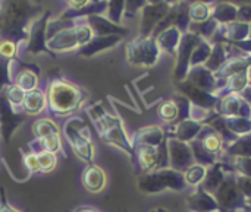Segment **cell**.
<instances>
[{
    "label": "cell",
    "instance_id": "cell-13",
    "mask_svg": "<svg viewBox=\"0 0 251 212\" xmlns=\"http://www.w3.org/2000/svg\"><path fill=\"white\" fill-rule=\"evenodd\" d=\"M197 139L201 141L203 148H204L209 154H212V155H215V157H218V158H221L222 152H224L225 148H226V144L224 142L222 136H221L212 126H209V125H203L200 133L197 135Z\"/></svg>",
    "mask_w": 251,
    "mask_h": 212
},
{
    "label": "cell",
    "instance_id": "cell-37",
    "mask_svg": "<svg viewBox=\"0 0 251 212\" xmlns=\"http://www.w3.org/2000/svg\"><path fill=\"white\" fill-rule=\"evenodd\" d=\"M34 133L38 138H46L50 135H59V129L53 122L43 119V120H38L37 123H34Z\"/></svg>",
    "mask_w": 251,
    "mask_h": 212
},
{
    "label": "cell",
    "instance_id": "cell-51",
    "mask_svg": "<svg viewBox=\"0 0 251 212\" xmlns=\"http://www.w3.org/2000/svg\"><path fill=\"white\" fill-rule=\"evenodd\" d=\"M150 212H168L165 208H162V207H159V208H154V210H151Z\"/></svg>",
    "mask_w": 251,
    "mask_h": 212
},
{
    "label": "cell",
    "instance_id": "cell-47",
    "mask_svg": "<svg viewBox=\"0 0 251 212\" xmlns=\"http://www.w3.org/2000/svg\"><path fill=\"white\" fill-rule=\"evenodd\" d=\"M25 163H26V167H28L31 171H38V170H40L38 160H37V155H35V154L28 155V157H26V160H25Z\"/></svg>",
    "mask_w": 251,
    "mask_h": 212
},
{
    "label": "cell",
    "instance_id": "cell-7",
    "mask_svg": "<svg viewBox=\"0 0 251 212\" xmlns=\"http://www.w3.org/2000/svg\"><path fill=\"white\" fill-rule=\"evenodd\" d=\"M168 148H169V167L172 170L184 173L188 167L196 164L190 144L181 142L175 138H168Z\"/></svg>",
    "mask_w": 251,
    "mask_h": 212
},
{
    "label": "cell",
    "instance_id": "cell-42",
    "mask_svg": "<svg viewBox=\"0 0 251 212\" xmlns=\"http://www.w3.org/2000/svg\"><path fill=\"white\" fill-rule=\"evenodd\" d=\"M16 54V42L7 38L0 40V57L12 59Z\"/></svg>",
    "mask_w": 251,
    "mask_h": 212
},
{
    "label": "cell",
    "instance_id": "cell-31",
    "mask_svg": "<svg viewBox=\"0 0 251 212\" xmlns=\"http://www.w3.org/2000/svg\"><path fill=\"white\" fill-rule=\"evenodd\" d=\"M209 126H212L221 136H222V139H224V142L226 144V147L229 145V144H232V142H235L240 136H237L235 133H232L229 129H228V126H226V122H225V117L224 116H218L216 119H213L210 123H209Z\"/></svg>",
    "mask_w": 251,
    "mask_h": 212
},
{
    "label": "cell",
    "instance_id": "cell-49",
    "mask_svg": "<svg viewBox=\"0 0 251 212\" xmlns=\"http://www.w3.org/2000/svg\"><path fill=\"white\" fill-rule=\"evenodd\" d=\"M240 95H241V98L244 100V101H247L249 104L251 106V85L249 84L246 88H244V91H241L240 92Z\"/></svg>",
    "mask_w": 251,
    "mask_h": 212
},
{
    "label": "cell",
    "instance_id": "cell-18",
    "mask_svg": "<svg viewBox=\"0 0 251 212\" xmlns=\"http://www.w3.org/2000/svg\"><path fill=\"white\" fill-rule=\"evenodd\" d=\"M175 127H176V129H175V135H174L172 138H175V139H178V141H181V142L190 144V142H191L193 139H196L197 135L200 133V130H201V127H203V123H199V122H196V120L188 119V120H184V122L178 123Z\"/></svg>",
    "mask_w": 251,
    "mask_h": 212
},
{
    "label": "cell",
    "instance_id": "cell-11",
    "mask_svg": "<svg viewBox=\"0 0 251 212\" xmlns=\"http://www.w3.org/2000/svg\"><path fill=\"white\" fill-rule=\"evenodd\" d=\"M226 173H235L234 166H229L228 163H224V161L215 163L213 166L207 167L206 177H204V180L201 182L200 188H201L203 191H206L207 193L213 195V193L221 188V185L224 183Z\"/></svg>",
    "mask_w": 251,
    "mask_h": 212
},
{
    "label": "cell",
    "instance_id": "cell-59",
    "mask_svg": "<svg viewBox=\"0 0 251 212\" xmlns=\"http://www.w3.org/2000/svg\"><path fill=\"white\" fill-rule=\"evenodd\" d=\"M218 212H219V211H218Z\"/></svg>",
    "mask_w": 251,
    "mask_h": 212
},
{
    "label": "cell",
    "instance_id": "cell-26",
    "mask_svg": "<svg viewBox=\"0 0 251 212\" xmlns=\"http://www.w3.org/2000/svg\"><path fill=\"white\" fill-rule=\"evenodd\" d=\"M250 37V25L237 22V23H228L224 29V38L228 42L235 41H244Z\"/></svg>",
    "mask_w": 251,
    "mask_h": 212
},
{
    "label": "cell",
    "instance_id": "cell-28",
    "mask_svg": "<svg viewBox=\"0 0 251 212\" xmlns=\"http://www.w3.org/2000/svg\"><path fill=\"white\" fill-rule=\"evenodd\" d=\"M206 173H207V167L201 166V164H193L191 167H188L185 171H184V179H185V183L188 186H200L201 182L204 180L206 177Z\"/></svg>",
    "mask_w": 251,
    "mask_h": 212
},
{
    "label": "cell",
    "instance_id": "cell-8",
    "mask_svg": "<svg viewBox=\"0 0 251 212\" xmlns=\"http://www.w3.org/2000/svg\"><path fill=\"white\" fill-rule=\"evenodd\" d=\"M178 88L182 92V95L190 100V103L193 106L213 111V110H216V106L219 104V98L215 94L200 89V88L194 86L193 84H190L188 81H181L178 84Z\"/></svg>",
    "mask_w": 251,
    "mask_h": 212
},
{
    "label": "cell",
    "instance_id": "cell-9",
    "mask_svg": "<svg viewBox=\"0 0 251 212\" xmlns=\"http://www.w3.org/2000/svg\"><path fill=\"white\" fill-rule=\"evenodd\" d=\"M216 113L224 117H247L251 119V106L240 94H228L219 98Z\"/></svg>",
    "mask_w": 251,
    "mask_h": 212
},
{
    "label": "cell",
    "instance_id": "cell-41",
    "mask_svg": "<svg viewBox=\"0 0 251 212\" xmlns=\"http://www.w3.org/2000/svg\"><path fill=\"white\" fill-rule=\"evenodd\" d=\"M6 97H7V101L9 104H13V106H19L24 103V98H25V92L16 86V85H10L7 88V92H6Z\"/></svg>",
    "mask_w": 251,
    "mask_h": 212
},
{
    "label": "cell",
    "instance_id": "cell-57",
    "mask_svg": "<svg viewBox=\"0 0 251 212\" xmlns=\"http://www.w3.org/2000/svg\"><path fill=\"white\" fill-rule=\"evenodd\" d=\"M168 1H172V0H168Z\"/></svg>",
    "mask_w": 251,
    "mask_h": 212
},
{
    "label": "cell",
    "instance_id": "cell-4",
    "mask_svg": "<svg viewBox=\"0 0 251 212\" xmlns=\"http://www.w3.org/2000/svg\"><path fill=\"white\" fill-rule=\"evenodd\" d=\"M213 198L218 202L219 212H241L247 208V198L237 183V173H226Z\"/></svg>",
    "mask_w": 251,
    "mask_h": 212
},
{
    "label": "cell",
    "instance_id": "cell-32",
    "mask_svg": "<svg viewBox=\"0 0 251 212\" xmlns=\"http://www.w3.org/2000/svg\"><path fill=\"white\" fill-rule=\"evenodd\" d=\"M237 7L229 4V3H222L216 7V10L213 12V18L216 22H224V23H229L232 21L237 19Z\"/></svg>",
    "mask_w": 251,
    "mask_h": 212
},
{
    "label": "cell",
    "instance_id": "cell-55",
    "mask_svg": "<svg viewBox=\"0 0 251 212\" xmlns=\"http://www.w3.org/2000/svg\"><path fill=\"white\" fill-rule=\"evenodd\" d=\"M241 212H251V211H250V210H249V208H246L244 211H241Z\"/></svg>",
    "mask_w": 251,
    "mask_h": 212
},
{
    "label": "cell",
    "instance_id": "cell-14",
    "mask_svg": "<svg viewBox=\"0 0 251 212\" xmlns=\"http://www.w3.org/2000/svg\"><path fill=\"white\" fill-rule=\"evenodd\" d=\"M187 205L191 212H218L219 207L215 201L213 195L203 191L200 186H197V191L194 195L187 198Z\"/></svg>",
    "mask_w": 251,
    "mask_h": 212
},
{
    "label": "cell",
    "instance_id": "cell-52",
    "mask_svg": "<svg viewBox=\"0 0 251 212\" xmlns=\"http://www.w3.org/2000/svg\"><path fill=\"white\" fill-rule=\"evenodd\" d=\"M247 76H249V84L251 85V66L247 69Z\"/></svg>",
    "mask_w": 251,
    "mask_h": 212
},
{
    "label": "cell",
    "instance_id": "cell-50",
    "mask_svg": "<svg viewBox=\"0 0 251 212\" xmlns=\"http://www.w3.org/2000/svg\"><path fill=\"white\" fill-rule=\"evenodd\" d=\"M75 212H99L94 208H90V207H82V208H78Z\"/></svg>",
    "mask_w": 251,
    "mask_h": 212
},
{
    "label": "cell",
    "instance_id": "cell-53",
    "mask_svg": "<svg viewBox=\"0 0 251 212\" xmlns=\"http://www.w3.org/2000/svg\"><path fill=\"white\" fill-rule=\"evenodd\" d=\"M247 208L251 211V198H247Z\"/></svg>",
    "mask_w": 251,
    "mask_h": 212
},
{
    "label": "cell",
    "instance_id": "cell-39",
    "mask_svg": "<svg viewBox=\"0 0 251 212\" xmlns=\"http://www.w3.org/2000/svg\"><path fill=\"white\" fill-rule=\"evenodd\" d=\"M37 160H38V166H40L41 171H50L56 166V158H54L53 152H46L44 151V152L37 155Z\"/></svg>",
    "mask_w": 251,
    "mask_h": 212
},
{
    "label": "cell",
    "instance_id": "cell-3",
    "mask_svg": "<svg viewBox=\"0 0 251 212\" xmlns=\"http://www.w3.org/2000/svg\"><path fill=\"white\" fill-rule=\"evenodd\" d=\"M82 91L68 82L53 81L49 88V101L50 108L56 114H66L79 107L82 103Z\"/></svg>",
    "mask_w": 251,
    "mask_h": 212
},
{
    "label": "cell",
    "instance_id": "cell-48",
    "mask_svg": "<svg viewBox=\"0 0 251 212\" xmlns=\"http://www.w3.org/2000/svg\"><path fill=\"white\" fill-rule=\"evenodd\" d=\"M66 1L72 7V10H81L90 4V0H66Z\"/></svg>",
    "mask_w": 251,
    "mask_h": 212
},
{
    "label": "cell",
    "instance_id": "cell-35",
    "mask_svg": "<svg viewBox=\"0 0 251 212\" xmlns=\"http://www.w3.org/2000/svg\"><path fill=\"white\" fill-rule=\"evenodd\" d=\"M38 84V79L34 72L31 70H22L16 76V86H19L22 91H34Z\"/></svg>",
    "mask_w": 251,
    "mask_h": 212
},
{
    "label": "cell",
    "instance_id": "cell-16",
    "mask_svg": "<svg viewBox=\"0 0 251 212\" xmlns=\"http://www.w3.org/2000/svg\"><path fill=\"white\" fill-rule=\"evenodd\" d=\"M134 151H135L137 161L143 171L150 173L157 169V147L143 145V147L134 148Z\"/></svg>",
    "mask_w": 251,
    "mask_h": 212
},
{
    "label": "cell",
    "instance_id": "cell-46",
    "mask_svg": "<svg viewBox=\"0 0 251 212\" xmlns=\"http://www.w3.org/2000/svg\"><path fill=\"white\" fill-rule=\"evenodd\" d=\"M237 19L243 23H247L251 21V6H243L237 12Z\"/></svg>",
    "mask_w": 251,
    "mask_h": 212
},
{
    "label": "cell",
    "instance_id": "cell-19",
    "mask_svg": "<svg viewBox=\"0 0 251 212\" xmlns=\"http://www.w3.org/2000/svg\"><path fill=\"white\" fill-rule=\"evenodd\" d=\"M87 19L90 22V26H91L93 32L97 34V35H100V37L101 35H106V34H121V35L128 34L126 29H124L121 26H116L112 22H107L106 19H103L99 15H90V16H87Z\"/></svg>",
    "mask_w": 251,
    "mask_h": 212
},
{
    "label": "cell",
    "instance_id": "cell-15",
    "mask_svg": "<svg viewBox=\"0 0 251 212\" xmlns=\"http://www.w3.org/2000/svg\"><path fill=\"white\" fill-rule=\"evenodd\" d=\"M165 139V132L157 126H150L138 130L134 136V148L149 145V147H159Z\"/></svg>",
    "mask_w": 251,
    "mask_h": 212
},
{
    "label": "cell",
    "instance_id": "cell-5",
    "mask_svg": "<svg viewBox=\"0 0 251 212\" xmlns=\"http://www.w3.org/2000/svg\"><path fill=\"white\" fill-rule=\"evenodd\" d=\"M128 60L138 66H153L159 59V45L150 37H140L126 47Z\"/></svg>",
    "mask_w": 251,
    "mask_h": 212
},
{
    "label": "cell",
    "instance_id": "cell-20",
    "mask_svg": "<svg viewBox=\"0 0 251 212\" xmlns=\"http://www.w3.org/2000/svg\"><path fill=\"white\" fill-rule=\"evenodd\" d=\"M181 31L176 26H171L166 31H163L159 37H157V45L169 53H175V50H178L179 41H181Z\"/></svg>",
    "mask_w": 251,
    "mask_h": 212
},
{
    "label": "cell",
    "instance_id": "cell-45",
    "mask_svg": "<svg viewBox=\"0 0 251 212\" xmlns=\"http://www.w3.org/2000/svg\"><path fill=\"white\" fill-rule=\"evenodd\" d=\"M237 183L241 192L246 195V198H251V177H244V176L237 174Z\"/></svg>",
    "mask_w": 251,
    "mask_h": 212
},
{
    "label": "cell",
    "instance_id": "cell-44",
    "mask_svg": "<svg viewBox=\"0 0 251 212\" xmlns=\"http://www.w3.org/2000/svg\"><path fill=\"white\" fill-rule=\"evenodd\" d=\"M146 4V0H125L126 16H134V13Z\"/></svg>",
    "mask_w": 251,
    "mask_h": 212
},
{
    "label": "cell",
    "instance_id": "cell-21",
    "mask_svg": "<svg viewBox=\"0 0 251 212\" xmlns=\"http://www.w3.org/2000/svg\"><path fill=\"white\" fill-rule=\"evenodd\" d=\"M226 155L232 157V158H238V157H251V132L247 135L240 136L235 142L229 144L225 148Z\"/></svg>",
    "mask_w": 251,
    "mask_h": 212
},
{
    "label": "cell",
    "instance_id": "cell-38",
    "mask_svg": "<svg viewBox=\"0 0 251 212\" xmlns=\"http://www.w3.org/2000/svg\"><path fill=\"white\" fill-rule=\"evenodd\" d=\"M235 173L244 177H251V157H238L232 163Z\"/></svg>",
    "mask_w": 251,
    "mask_h": 212
},
{
    "label": "cell",
    "instance_id": "cell-23",
    "mask_svg": "<svg viewBox=\"0 0 251 212\" xmlns=\"http://www.w3.org/2000/svg\"><path fill=\"white\" fill-rule=\"evenodd\" d=\"M121 41L119 35H107V37H97L94 40H91L90 42H87L82 48H81V54L90 56L93 53H97L100 50H104L107 47L115 45L116 42Z\"/></svg>",
    "mask_w": 251,
    "mask_h": 212
},
{
    "label": "cell",
    "instance_id": "cell-54",
    "mask_svg": "<svg viewBox=\"0 0 251 212\" xmlns=\"http://www.w3.org/2000/svg\"><path fill=\"white\" fill-rule=\"evenodd\" d=\"M149 1H151L153 4H156V3H159V0H149Z\"/></svg>",
    "mask_w": 251,
    "mask_h": 212
},
{
    "label": "cell",
    "instance_id": "cell-56",
    "mask_svg": "<svg viewBox=\"0 0 251 212\" xmlns=\"http://www.w3.org/2000/svg\"><path fill=\"white\" fill-rule=\"evenodd\" d=\"M249 38H250V40H251V26H250V37H249Z\"/></svg>",
    "mask_w": 251,
    "mask_h": 212
},
{
    "label": "cell",
    "instance_id": "cell-33",
    "mask_svg": "<svg viewBox=\"0 0 251 212\" xmlns=\"http://www.w3.org/2000/svg\"><path fill=\"white\" fill-rule=\"evenodd\" d=\"M188 15H190V19L194 21V22H204V21L210 19L212 10H210V7H209L207 3L196 1V3H193L190 6Z\"/></svg>",
    "mask_w": 251,
    "mask_h": 212
},
{
    "label": "cell",
    "instance_id": "cell-25",
    "mask_svg": "<svg viewBox=\"0 0 251 212\" xmlns=\"http://www.w3.org/2000/svg\"><path fill=\"white\" fill-rule=\"evenodd\" d=\"M228 62V54H226V50H225V45L222 42H216L215 45H212V53H210V57L207 59V62L204 63V66L216 73L225 63Z\"/></svg>",
    "mask_w": 251,
    "mask_h": 212
},
{
    "label": "cell",
    "instance_id": "cell-58",
    "mask_svg": "<svg viewBox=\"0 0 251 212\" xmlns=\"http://www.w3.org/2000/svg\"><path fill=\"white\" fill-rule=\"evenodd\" d=\"M0 1H1V0H0Z\"/></svg>",
    "mask_w": 251,
    "mask_h": 212
},
{
    "label": "cell",
    "instance_id": "cell-12",
    "mask_svg": "<svg viewBox=\"0 0 251 212\" xmlns=\"http://www.w3.org/2000/svg\"><path fill=\"white\" fill-rule=\"evenodd\" d=\"M185 81H188L194 86H197L200 89H204L207 92H212V94H215L216 89H218V79H216L215 73L210 72L204 64L190 67Z\"/></svg>",
    "mask_w": 251,
    "mask_h": 212
},
{
    "label": "cell",
    "instance_id": "cell-36",
    "mask_svg": "<svg viewBox=\"0 0 251 212\" xmlns=\"http://www.w3.org/2000/svg\"><path fill=\"white\" fill-rule=\"evenodd\" d=\"M159 117L166 123H176L178 120V106L175 101H165L159 107Z\"/></svg>",
    "mask_w": 251,
    "mask_h": 212
},
{
    "label": "cell",
    "instance_id": "cell-30",
    "mask_svg": "<svg viewBox=\"0 0 251 212\" xmlns=\"http://www.w3.org/2000/svg\"><path fill=\"white\" fill-rule=\"evenodd\" d=\"M228 129L237 136H243L251 132V119L247 117H225Z\"/></svg>",
    "mask_w": 251,
    "mask_h": 212
},
{
    "label": "cell",
    "instance_id": "cell-1",
    "mask_svg": "<svg viewBox=\"0 0 251 212\" xmlns=\"http://www.w3.org/2000/svg\"><path fill=\"white\" fill-rule=\"evenodd\" d=\"M41 10L40 6H32L28 0H7L0 10V35L7 37H22L24 26L28 19Z\"/></svg>",
    "mask_w": 251,
    "mask_h": 212
},
{
    "label": "cell",
    "instance_id": "cell-34",
    "mask_svg": "<svg viewBox=\"0 0 251 212\" xmlns=\"http://www.w3.org/2000/svg\"><path fill=\"white\" fill-rule=\"evenodd\" d=\"M191 29H193V34L199 35L200 38H209L212 37L216 29H218V22L215 19H207L204 22H196V23H191Z\"/></svg>",
    "mask_w": 251,
    "mask_h": 212
},
{
    "label": "cell",
    "instance_id": "cell-10",
    "mask_svg": "<svg viewBox=\"0 0 251 212\" xmlns=\"http://www.w3.org/2000/svg\"><path fill=\"white\" fill-rule=\"evenodd\" d=\"M168 12H169V4L165 1L144 6L143 18H141V37H149L150 34H153L154 28L168 15Z\"/></svg>",
    "mask_w": 251,
    "mask_h": 212
},
{
    "label": "cell",
    "instance_id": "cell-22",
    "mask_svg": "<svg viewBox=\"0 0 251 212\" xmlns=\"http://www.w3.org/2000/svg\"><path fill=\"white\" fill-rule=\"evenodd\" d=\"M49 15H50V12H47L41 19L35 21L34 25H32V35H31V41H29V50L32 53L40 51V47H43V44H44V40H46V26H47L46 19L49 18Z\"/></svg>",
    "mask_w": 251,
    "mask_h": 212
},
{
    "label": "cell",
    "instance_id": "cell-27",
    "mask_svg": "<svg viewBox=\"0 0 251 212\" xmlns=\"http://www.w3.org/2000/svg\"><path fill=\"white\" fill-rule=\"evenodd\" d=\"M190 147H191V151H193V155H194V161H196L197 164H201V166H204V167H210V166H213L215 163L219 161L218 157L209 154V152L203 148L200 139H197V138L193 139V141L190 142Z\"/></svg>",
    "mask_w": 251,
    "mask_h": 212
},
{
    "label": "cell",
    "instance_id": "cell-29",
    "mask_svg": "<svg viewBox=\"0 0 251 212\" xmlns=\"http://www.w3.org/2000/svg\"><path fill=\"white\" fill-rule=\"evenodd\" d=\"M212 53V45L209 42H206L204 40H201L199 42V45L194 48L193 54H191V60H190V67L194 66H201L207 62V59L210 57Z\"/></svg>",
    "mask_w": 251,
    "mask_h": 212
},
{
    "label": "cell",
    "instance_id": "cell-17",
    "mask_svg": "<svg viewBox=\"0 0 251 212\" xmlns=\"http://www.w3.org/2000/svg\"><path fill=\"white\" fill-rule=\"evenodd\" d=\"M82 183L90 192H100L106 185V174L97 166H88L82 174Z\"/></svg>",
    "mask_w": 251,
    "mask_h": 212
},
{
    "label": "cell",
    "instance_id": "cell-43",
    "mask_svg": "<svg viewBox=\"0 0 251 212\" xmlns=\"http://www.w3.org/2000/svg\"><path fill=\"white\" fill-rule=\"evenodd\" d=\"M40 144L46 152H56L60 148L59 135H50L46 138H40Z\"/></svg>",
    "mask_w": 251,
    "mask_h": 212
},
{
    "label": "cell",
    "instance_id": "cell-24",
    "mask_svg": "<svg viewBox=\"0 0 251 212\" xmlns=\"http://www.w3.org/2000/svg\"><path fill=\"white\" fill-rule=\"evenodd\" d=\"M22 106L28 114H38L46 107V97L40 89L29 91L28 94H25Z\"/></svg>",
    "mask_w": 251,
    "mask_h": 212
},
{
    "label": "cell",
    "instance_id": "cell-6",
    "mask_svg": "<svg viewBox=\"0 0 251 212\" xmlns=\"http://www.w3.org/2000/svg\"><path fill=\"white\" fill-rule=\"evenodd\" d=\"M203 38L193 32H185L181 37L179 45H178V59H176V66H175V79L176 81H185L188 70H190V60L194 48L199 45V42Z\"/></svg>",
    "mask_w": 251,
    "mask_h": 212
},
{
    "label": "cell",
    "instance_id": "cell-2",
    "mask_svg": "<svg viewBox=\"0 0 251 212\" xmlns=\"http://www.w3.org/2000/svg\"><path fill=\"white\" fill-rule=\"evenodd\" d=\"M187 186L184 173L172 170V169H163V170H154L150 173H146L138 179V188L144 193H159L166 189L181 192Z\"/></svg>",
    "mask_w": 251,
    "mask_h": 212
},
{
    "label": "cell",
    "instance_id": "cell-40",
    "mask_svg": "<svg viewBox=\"0 0 251 212\" xmlns=\"http://www.w3.org/2000/svg\"><path fill=\"white\" fill-rule=\"evenodd\" d=\"M124 9H125V0H110V3H109V18H110V21L121 22Z\"/></svg>",
    "mask_w": 251,
    "mask_h": 212
}]
</instances>
